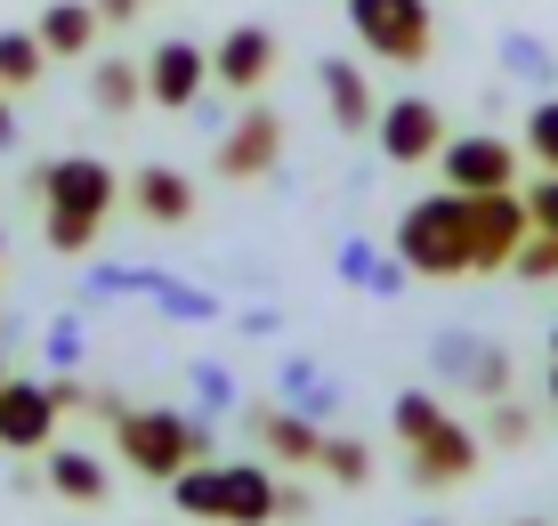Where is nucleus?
<instances>
[{
    "mask_svg": "<svg viewBox=\"0 0 558 526\" xmlns=\"http://www.w3.org/2000/svg\"><path fill=\"white\" fill-rule=\"evenodd\" d=\"M0 260H9V236H0Z\"/></svg>",
    "mask_w": 558,
    "mask_h": 526,
    "instance_id": "45",
    "label": "nucleus"
},
{
    "mask_svg": "<svg viewBox=\"0 0 558 526\" xmlns=\"http://www.w3.org/2000/svg\"><path fill=\"white\" fill-rule=\"evenodd\" d=\"M89 106H98L106 122L138 113L146 106V65H130V57H98V65H89Z\"/></svg>",
    "mask_w": 558,
    "mask_h": 526,
    "instance_id": "21",
    "label": "nucleus"
},
{
    "mask_svg": "<svg viewBox=\"0 0 558 526\" xmlns=\"http://www.w3.org/2000/svg\"><path fill=\"white\" fill-rule=\"evenodd\" d=\"M186 388H195V414H243V388H235V373H227V364H210V357H195L186 364Z\"/></svg>",
    "mask_w": 558,
    "mask_h": 526,
    "instance_id": "26",
    "label": "nucleus"
},
{
    "mask_svg": "<svg viewBox=\"0 0 558 526\" xmlns=\"http://www.w3.org/2000/svg\"><path fill=\"white\" fill-rule=\"evenodd\" d=\"M89 9H98L106 25H138V16H146V0H89Z\"/></svg>",
    "mask_w": 558,
    "mask_h": 526,
    "instance_id": "39",
    "label": "nucleus"
},
{
    "mask_svg": "<svg viewBox=\"0 0 558 526\" xmlns=\"http://www.w3.org/2000/svg\"><path fill=\"white\" fill-rule=\"evenodd\" d=\"M389 251L413 267L421 284H453V276H470V194L437 187V194H421V203H405V219H397Z\"/></svg>",
    "mask_w": 558,
    "mask_h": 526,
    "instance_id": "2",
    "label": "nucleus"
},
{
    "mask_svg": "<svg viewBox=\"0 0 558 526\" xmlns=\"http://www.w3.org/2000/svg\"><path fill=\"white\" fill-rule=\"evenodd\" d=\"M534 236V211H526V187H502V194H470V276H510L518 243Z\"/></svg>",
    "mask_w": 558,
    "mask_h": 526,
    "instance_id": "5",
    "label": "nucleus"
},
{
    "mask_svg": "<svg viewBox=\"0 0 558 526\" xmlns=\"http://www.w3.org/2000/svg\"><path fill=\"white\" fill-rule=\"evenodd\" d=\"M57 414H65L57 381L9 373V381H0V454H49V445H57Z\"/></svg>",
    "mask_w": 558,
    "mask_h": 526,
    "instance_id": "10",
    "label": "nucleus"
},
{
    "mask_svg": "<svg viewBox=\"0 0 558 526\" xmlns=\"http://www.w3.org/2000/svg\"><path fill=\"white\" fill-rule=\"evenodd\" d=\"M316 518V502H307V486H276V526H300Z\"/></svg>",
    "mask_w": 558,
    "mask_h": 526,
    "instance_id": "37",
    "label": "nucleus"
},
{
    "mask_svg": "<svg viewBox=\"0 0 558 526\" xmlns=\"http://www.w3.org/2000/svg\"><path fill=\"white\" fill-rule=\"evenodd\" d=\"M276 57H283V41L267 25H227L219 41H210V89L219 97H259L276 82Z\"/></svg>",
    "mask_w": 558,
    "mask_h": 526,
    "instance_id": "12",
    "label": "nucleus"
},
{
    "mask_svg": "<svg viewBox=\"0 0 558 526\" xmlns=\"http://www.w3.org/2000/svg\"><path fill=\"white\" fill-rule=\"evenodd\" d=\"M33 33H41V49H49V65H73V57H89L98 49V33H106V16L89 9V0H49L41 16H33Z\"/></svg>",
    "mask_w": 558,
    "mask_h": 526,
    "instance_id": "18",
    "label": "nucleus"
},
{
    "mask_svg": "<svg viewBox=\"0 0 558 526\" xmlns=\"http://www.w3.org/2000/svg\"><path fill=\"white\" fill-rule=\"evenodd\" d=\"M437 421H446V397H437V388H405V397L389 405V438L397 445H421Z\"/></svg>",
    "mask_w": 558,
    "mask_h": 526,
    "instance_id": "27",
    "label": "nucleus"
},
{
    "mask_svg": "<svg viewBox=\"0 0 558 526\" xmlns=\"http://www.w3.org/2000/svg\"><path fill=\"white\" fill-rule=\"evenodd\" d=\"M122 203L138 211L146 227H195V211H203V194L186 170H170V163H138L130 170V187H122Z\"/></svg>",
    "mask_w": 558,
    "mask_h": 526,
    "instance_id": "15",
    "label": "nucleus"
},
{
    "mask_svg": "<svg viewBox=\"0 0 558 526\" xmlns=\"http://www.w3.org/2000/svg\"><path fill=\"white\" fill-rule=\"evenodd\" d=\"M98 236H106V219H82V211H49L41 203V243L57 251V260H89Z\"/></svg>",
    "mask_w": 558,
    "mask_h": 526,
    "instance_id": "24",
    "label": "nucleus"
},
{
    "mask_svg": "<svg viewBox=\"0 0 558 526\" xmlns=\"http://www.w3.org/2000/svg\"><path fill=\"white\" fill-rule=\"evenodd\" d=\"M349 33L380 65H429L437 49V9L429 0H349Z\"/></svg>",
    "mask_w": 558,
    "mask_h": 526,
    "instance_id": "3",
    "label": "nucleus"
},
{
    "mask_svg": "<svg viewBox=\"0 0 558 526\" xmlns=\"http://www.w3.org/2000/svg\"><path fill=\"white\" fill-rule=\"evenodd\" d=\"M16 146V106H9V89H0V154Z\"/></svg>",
    "mask_w": 558,
    "mask_h": 526,
    "instance_id": "40",
    "label": "nucleus"
},
{
    "mask_svg": "<svg viewBox=\"0 0 558 526\" xmlns=\"http://www.w3.org/2000/svg\"><path fill=\"white\" fill-rule=\"evenodd\" d=\"M316 89H324V106H332V130H349V139H373L380 97H373V73H364L356 57H316Z\"/></svg>",
    "mask_w": 558,
    "mask_h": 526,
    "instance_id": "16",
    "label": "nucleus"
},
{
    "mask_svg": "<svg viewBox=\"0 0 558 526\" xmlns=\"http://www.w3.org/2000/svg\"><path fill=\"white\" fill-rule=\"evenodd\" d=\"M235 333H243V340H276V333H283V316H276V308H243Z\"/></svg>",
    "mask_w": 558,
    "mask_h": 526,
    "instance_id": "38",
    "label": "nucleus"
},
{
    "mask_svg": "<svg viewBox=\"0 0 558 526\" xmlns=\"http://www.w3.org/2000/svg\"><path fill=\"white\" fill-rule=\"evenodd\" d=\"M106 430H113L122 470H138V478H154V486H170L186 462H210V454H219V421L195 414V405H113Z\"/></svg>",
    "mask_w": 558,
    "mask_h": 526,
    "instance_id": "1",
    "label": "nucleus"
},
{
    "mask_svg": "<svg viewBox=\"0 0 558 526\" xmlns=\"http://www.w3.org/2000/svg\"><path fill=\"white\" fill-rule=\"evenodd\" d=\"M276 486L267 462H219V526H276Z\"/></svg>",
    "mask_w": 558,
    "mask_h": 526,
    "instance_id": "17",
    "label": "nucleus"
},
{
    "mask_svg": "<svg viewBox=\"0 0 558 526\" xmlns=\"http://www.w3.org/2000/svg\"><path fill=\"white\" fill-rule=\"evenodd\" d=\"M373 276H380V251L364 243V236H349L340 243V284H356V291H373Z\"/></svg>",
    "mask_w": 558,
    "mask_h": 526,
    "instance_id": "35",
    "label": "nucleus"
},
{
    "mask_svg": "<svg viewBox=\"0 0 558 526\" xmlns=\"http://www.w3.org/2000/svg\"><path fill=\"white\" fill-rule=\"evenodd\" d=\"M550 357H558V324H550Z\"/></svg>",
    "mask_w": 558,
    "mask_h": 526,
    "instance_id": "43",
    "label": "nucleus"
},
{
    "mask_svg": "<svg viewBox=\"0 0 558 526\" xmlns=\"http://www.w3.org/2000/svg\"><path fill=\"white\" fill-rule=\"evenodd\" d=\"M518 163H526V146L494 139V130H461V139H446V154H437V170H446L453 194H502V187H518Z\"/></svg>",
    "mask_w": 558,
    "mask_h": 526,
    "instance_id": "11",
    "label": "nucleus"
},
{
    "mask_svg": "<svg viewBox=\"0 0 558 526\" xmlns=\"http://www.w3.org/2000/svg\"><path fill=\"white\" fill-rule=\"evenodd\" d=\"M316 470L332 478L340 494H356V486H373V445H364V438H324Z\"/></svg>",
    "mask_w": 558,
    "mask_h": 526,
    "instance_id": "25",
    "label": "nucleus"
},
{
    "mask_svg": "<svg viewBox=\"0 0 558 526\" xmlns=\"http://www.w3.org/2000/svg\"><path fill=\"white\" fill-rule=\"evenodd\" d=\"M518 146H526L534 170H558V89H543L526 106V130H518Z\"/></svg>",
    "mask_w": 558,
    "mask_h": 526,
    "instance_id": "28",
    "label": "nucleus"
},
{
    "mask_svg": "<svg viewBox=\"0 0 558 526\" xmlns=\"http://www.w3.org/2000/svg\"><path fill=\"white\" fill-rule=\"evenodd\" d=\"M49 73V49H41V33L33 25H16V33H0V89L9 97H25L33 82Z\"/></svg>",
    "mask_w": 558,
    "mask_h": 526,
    "instance_id": "22",
    "label": "nucleus"
},
{
    "mask_svg": "<svg viewBox=\"0 0 558 526\" xmlns=\"http://www.w3.org/2000/svg\"><path fill=\"white\" fill-rule=\"evenodd\" d=\"M210 97V49L186 41V33H170V41L146 49V106L162 113H195Z\"/></svg>",
    "mask_w": 558,
    "mask_h": 526,
    "instance_id": "9",
    "label": "nucleus"
},
{
    "mask_svg": "<svg viewBox=\"0 0 558 526\" xmlns=\"http://www.w3.org/2000/svg\"><path fill=\"white\" fill-rule=\"evenodd\" d=\"M170 502H179V518L219 526V462H186V470L170 478Z\"/></svg>",
    "mask_w": 558,
    "mask_h": 526,
    "instance_id": "23",
    "label": "nucleus"
},
{
    "mask_svg": "<svg viewBox=\"0 0 558 526\" xmlns=\"http://www.w3.org/2000/svg\"><path fill=\"white\" fill-rule=\"evenodd\" d=\"M510 276H518V284H558V236H543V227H534V236L518 243Z\"/></svg>",
    "mask_w": 558,
    "mask_h": 526,
    "instance_id": "34",
    "label": "nucleus"
},
{
    "mask_svg": "<svg viewBox=\"0 0 558 526\" xmlns=\"http://www.w3.org/2000/svg\"><path fill=\"white\" fill-rule=\"evenodd\" d=\"M276 163H283V113L259 106V97H243V113L219 130V146H210V170H219L227 187H252Z\"/></svg>",
    "mask_w": 558,
    "mask_h": 526,
    "instance_id": "6",
    "label": "nucleus"
},
{
    "mask_svg": "<svg viewBox=\"0 0 558 526\" xmlns=\"http://www.w3.org/2000/svg\"><path fill=\"white\" fill-rule=\"evenodd\" d=\"M510 526H550V518H510Z\"/></svg>",
    "mask_w": 558,
    "mask_h": 526,
    "instance_id": "42",
    "label": "nucleus"
},
{
    "mask_svg": "<svg viewBox=\"0 0 558 526\" xmlns=\"http://www.w3.org/2000/svg\"><path fill=\"white\" fill-rule=\"evenodd\" d=\"M405 454H413V462H405V478L437 494V486H461V478H477V462H486V438H477V430H461V421L446 414V421H437V430L421 438V445H405Z\"/></svg>",
    "mask_w": 558,
    "mask_h": 526,
    "instance_id": "13",
    "label": "nucleus"
},
{
    "mask_svg": "<svg viewBox=\"0 0 558 526\" xmlns=\"http://www.w3.org/2000/svg\"><path fill=\"white\" fill-rule=\"evenodd\" d=\"M526 211H534V227H543V236H558V170H543V179L526 187Z\"/></svg>",
    "mask_w": 558,
    "mask_h": 526,
    "instance_id": "36",
    "label": "nucleus"
},
{
    "mask_svg": "<svg viewBox=\"0 0 558 526\" xmlns=\"http://www.w3.org/2000/svg\"><path fill=\"white\" fill-rule=\"evenodd\" d=\"M543 388H550V414H558V357H550V381H543Z\"/></svg>",
    "mask_w": 558,
    "mask_h": 526,
    "instance_id": "41",
    "label": "nucleus"
},
{
    "mask_svg": "<svg viewBox=\"0 0 558 526\" xmlns=\"http://www.w3.org/2000/svg\"><path fill=\"white\" fill-rule=\"evenodd\" d=\"M154 308H162L170 324H219V291L179 284V276H162V284H154Z\"/></svg>",
    "mask_w": 558,
    "mask_h": 526,
    "instance_id": "29",
    "label": "nucleus"
},
{
    "mask_svg": "<svg viewBox=\"0 0 558 526\" xmlns=\"http://www.w3.org/2000/svg\"><path fill=\"white\" fill-rule=\"evenodd\" d=\"M477 438L510 454V445H526V438H534V414H526L518 397H494V405H486V430H477Z\"/></svg>",
    "mask_w": 558,
    "mask_h": 526,
    "instance_id": "32",
    "label": "nucleus"
},
{
    "mask_svg": "<svg viewBox=\"0 0 558 526\" xmlns=\"http://www.w3.org/2000/svg\"><path fill=\"white\" fill-rule=\"evenodd\" d=\"M154 284H162V267H98L82 300H154Z\"/></svg>",
    "mask_w": 558,
    "mask_h": 526,
    "instance_id": "31",
    "label": "nucleus"
},
{
    "mask_svg": "<svg viewBox=\"0 0 558 526\" xmlns=\"http://www.w3.org/2000/svg\"><path fill=\"white\" fill-rule=\"evenodd\" d=\"M276 388H283V405H292V414H307V421H332V414H340V381L324 373L316 357H283Z\"/></svg>",
    "mask_w": 558,
    "mask_h": 526,
    "instance_id": "20",
    "label": "nucleus"
},
{
    "mask_svg": "<svg viewBox=\"0 0 558 526\" xmlns=\"http://www.w3.org/2000/svg\"><path fill=\"white\" fill-rule=\"evenodd\" d=\"M25 187L49 211H82V219H113V203H122V170L106 154H49V163H33Z\"/></svg>",
    "mask_w": 558,
    "mask_h": 526,
    "instance_id": "4",
    "label": "nucleus"
},
{
    "mask_svg": "<svg viewBox=\"0 0 558 526\" xmlns=\"http://www.w3.org/2000/svg\"><path fill=\"white\" fill-rule=\"evenodd\" d=\"M243 430H252L259 445H267V454H276L283 462V470H316V454H324V438H332V430H324V421H307V414H292V405H243Z\"/></svg>",
    "mask_w": 558,
    "mask_h": 526,
    "instance_id": "14",
    "label": "nucleus"
},
{
    "mask_svg": "<svg viewBox=\"0 0 558 526\" xmlns=\"http://www.w3.org/2000/svg\"><path fill=\"white\" fill-rule=\"evenodd\" d=\"M41 357L57 364V373H82V357H89V333H82V316H57L49 333H41Z\"/></svg>",
    "mask_w": 558,
    "mask_h": 526,
    "instance_id": "33",
    "label": "nucleus"
},
{
    "mask_svg": "<svg viewBox=\"0 0 558 526\" xmlns=\"http://www.w3.org/2000/svg\"><path fill=\"white\" fill-rule=\"evenodd\" d=\"M41 478H49L57 502H73V511H98V502L113 494V470L98 454H82V445H57V454L41 462Z\"/></svg>",
    "mask_w": 558,
    "mask_h": 526,
    "instance_id": "19",
    "label": "nucleus"
},
{
    "mask_svg": "<svg viewBox=\"0 0 558 526\" xmlns=\"http://www.w3.org/2000/svg\"><path fill=\"white\" fill-rule=\"evenodd\" d=\"M429 364H437V381L446 388H470V397H510V381H518V364H510V348L502 340H486V333H437L429 340Z\"/></svg>",
    "mask_w": 558,
    "mask_h": 526,
    "instance_id": "8",
    "label": "nucleus"
},
{
    "mask_svg": "<svg viewBox=\"0 0 558 526\" xmlns=\"http://www.w3.org/2000/svg\"><path fill=\"white\" fill-rule=\"evenodd\" d=\"M373 139H380V163H397V170H421V163H437L446 154V106L437 97H389L380 106V122H373Z\"/></svg>",
    "mask_w": 558,
    "mask_h": 526,
    "instance_id": "7",
    "label": "nucleus"
},
{
    "mask_svg": "<svg viewBox=\"0 0 558 526\" xmlns=\"http://www.w3.org/2000/svg\"><path fill=\"white\" fill-rule=\"evenodd\" d=\"M0 381H9V357H0Z\"/></svg>",
    "mask_w": 558,
    "mask_h": 526,
    "instance_id": "44",
    "label": "nucleus"
},
{
    "mask_svg": "<svg viewBox=\"0 0 558 526\" xmlns=\"http://www.w3.org/2000/svg\"><path fill=\"white\" fill-rule=\"evenodd\" d=\"M502 73H518V82H534V89H550V82H558V57L534 41V33H502Z\"/></svg>",
    "mask_w": 558,
    "mask_h": 526,
    "instance_id": "30",
    "label": "nucleus"
}]
</instances>
